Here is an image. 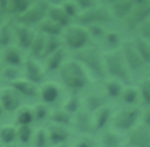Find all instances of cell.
<instances>
[{"label": "cell", "mask_w": 150, "mask_h": 147, "mask_svg": "<svg viewBox=\"0 0 150 147\" xmlns=\"http://www.w3.org/2000/svg\"><path fill=\"white\" fill-rule=\"evenodd\" d=\"M59 76L62 84L73 91V93L87 89L90 82V76L87 70L74 58H68L59 70Z\"/></svg>", "instance_id": "1"}, {"label": "cell", "mask_w": 150, "mask_h": 147, "mask_svg": "<svg viewBox=\"0 0 150 147\" xmlns=\"http://www.w3.org/2000/svg\"><path fill=\"white\" fill-rule=\"evenodd\" d=\"M74 60H76L94 78L105 79V68H104V56L95 47H86L84 49L74 52Z\"/></svg>", "instance_id": "2"}, {"label": "cell", "mask_w": 150, "mask_h": 147, "mask_svg": "<svg viewBox=\"0 0 150 147\" xmlns=\"http://www.w3.org/2000/svg\"><path fill=\"white\" fill-rule=\"evenodd\" d=\"M104 68L107 76L109 75L110 78L117 79L124 84L131 83L130 70L127 65L121 49L111 50L107 55H104Z\"/></svg>", "instance_id": "3"}, {"label": "cell", "mask_w": 150, "mask_h": 147, "mask_svg": "<svg viewBox=\"0 0 150 147\" xmlns=\"http://www.w3.org/2000/svg\"><path fill=\"white\" fill-rule=\"evenodd\" d=\"M114 21L115 18L112 16L109 7L101 4H96L94 7L80 12L77 18L75 19V23L86 28L90 26H105L112 23Z\"/></svg>", "instance_id": "4"}, {"label": "cell", "mask_w": 150, "mask_h": 147, "mask_svg": "<svg viewBox=\"0 0 150 147\" xmlns=\"http://www.w3.org/2000/svg\"><path fill=\"white\" fill-rule=\"evenodd\" d=\"M61 40L63 47L67 50H73L74 52L84 49L91 41L87 28L77 23H71L70 26L64 28L61 35Z\"/></svg>", "instance_id": "5"}, {"label": "cell", "mask_w": 150, "mask_h": 147, "mask_svg": "<svg viewBox=\"0 0 150 147\" xmlns=\"http://www.w3.org/2000/svg\"><path fill=\"white\" fill-rule=\"evenodd\" d=\"M48 6H49V2L47 1H32L27 10L20 16H18L14 20V22L30 27V28H33L34 26H39L47 18Z\"/></svg>", "instance_id": "6"}, {"label": "cell", "mask_w": 150, "mask_h": 147, "mask_svg": "<svg viewBox=\"0 0 150 147\" xmlns=\"http://www.w3.org/2000/svg\"><path fill=\"white\" fill-rule=\"evenodd\" d=\"M139 114H141V110L135 106H130L118 111L115 116H112V119H111L115 131L129 132L135 127L139 118Z\"/></svg>", "instance_id": "7"}, {"label": "cell", "mask_w": 150, "mask_h": 147, "mask_svg": "<svg viewBox=\"0 0 150 147\" xmlns=\"http://www.w3.org/2000/svg\"><path fill=\"white\" fill-rule=\"evenodd\" d=\"M45 76L46 71L42 64L40 62L30 56L25 58L23 65H22V77L27 79L28 82L33 83L36 86H40L45 83Z\"/></svg>", "instance_id": "8"}, {"label": "cell", "mask_w": 150, "mask_h": 147, "mask_svg": "<svg viewBox=\"0 0 150 147\" xmlns=\"http://www.w3.org/2000/svg\"><path fill=\"white\" fill-rule=\"evenodd\" d=\"M150 16V1H135V6L130 15L124 20L129 29H136L144 24Z\"/></svg>", "instance_id": "9"}, {"label": "cell", "mask_w": 150, "mask_h": 147, "mask_svg": "<svg viewBox=\"0 0 150 147\" xmlns=\"http://www.w3.org/2000/svg\"><path fill=\"white\" fill-rule=\"evenodd\" d=\"M121 51H122V55L127 62V65H128L130 72L138 71L145 66V63L142 60V57L139 56L134 41H123L122 46H121Z\"/></svg>", "instance_id": "10"}, {"label": "cell", "mask_w": 150, "mask_h": 147, "mask_svg": "<svg viewBox=\"0 0 150 147\" xmlns=\"http://www.w3.org/2000/svg\"><path fill=\"white\" fill-rule=\"evenodd\" d=\"M12 22H13V36H14L15 46L19 47L22 51L23 50L28 51V49L36 35V32L30 27L16 23L14 21H12Z\"/></svg>", "instance_id": "11"}, {"label": "cell", "mask_w": 150, "mask_h": 147, "mask_svg": "<svg viewBox=\"0 0 150 147\" xmlns=\"http://www.w3.org/2000/svg\"><path fill=\"white\" fill-rule=\"evenodd\" d=\"M0 106L4 111L16 112L22 106L20 94L9 85L0 88Z\"/></svg>", "instance_id": "12"}, {"label": "cell", "mask_w": 150, "mask_h": 147, "mask_svg": "<svg viewBox=\"0 0 150 147\" xmlns=\"http://www.w3.org/2000/svg\"><path fill=\"white\" fill-rule=\"evenodd\" d=\"M107 100H108V97L105 96V93L103 91H101V92L89 91L81 98L82 108L93 114L97 110L107 106Z\"/></svg>", "instance_id": "13"}, {"label": "cell", "mask_w": 150, "mask_h": 147, "mask_svg": "<svg viewBox=\"0 0 150 147\" xmlns=\"http://www.w3.org/2000/svg\"><path fill=\"white\" fill-rule=\"evenodd\" d=\"M127 144L129 147H150V130L144 125L134 127L128 132Z\"/></svg>", "instance_id": "14"}, {"label": "cell", "mask_w": 150, "mask_h": 147, "mask_svg": "<svg viewBox=\"0 0 150 147\" xmlns=\"http://www.w3.org/2000/svg\"><path fill=\"white\" fill-rule=\"evenodd\" d=\"M71 128L76 130L82 135L89 136L93 132H95L94 131V125H93V116H91V113H89L86 110L81 108L73 117Z\"/></svg>", "instance_id": "15"}, {"label": "cell", "mask_w": 150, "mask_h": 147, "mask_svg": "<svg viewBox=\"0 0 150 147\" xmlns=\"http://www.w3.org/2000/svg\"><path fill=\"white\" fill-rule=\"evenodd\" d=\"M22 50L16 47L15 44H12L7 48L1 49V62L2 65H8V66H15V68H21L25 62Z\"/></svg>", "instance_id": "16"}, {"label": "cell", "mask_w": 150, "mask_h": 147, "mask_svg": "<svg viewBox=\"0 0 150 147\" xmlns=\"http://www.w3.org/2000/svg\"><path fill=\"white\" fill-rule=\"evenodd\" d=\"M61 96V89L59 84L54 82H45L39 86V97L41 103L46 105H53L59 100Z\"/></svg>", "instance_id": "17"}, {"label": "cell", "mask_w": 150, "mask_h": 147, "mask_svg": "<svg viewBox=\"0 0 150 147\" xmlns=\"http://www.w3.org/2000/svg\"><path fill=\"white\" fill-rule=\"evenodd\" d=\"M47 133H48L49 144L53 146L66 145L71 134L69 127H64V126H60L50 123L47 127Z\"/></svg>", "instance_id": "18"}, {"label": "cell", "mask_w": 150, "mask_h": 147, "mask_svg": "<svg viewBox=\"0 0 150 147\" xmlns=\"http://www.w3.org/2000/svg\"><path fill=\"white\" fill-rule=\"evenodd\" d=\"M47 18L50 19L52 21L56 22L60 24L63 29L70 26L74 21L66 14L64 9L61 6V2H49L48 6V12H47Z\"/></svg>", "instance_id": "19"}, {"label": "cell", "mask_w": 150, "mask_h": 147, "mask_svg": "<svg viewBox=\"0 0 150 147\" xmlns=\"http://www.w3.org/2000/svg\"><path fill=\"white\" fill-rule=\"evenodd\" d=\"M67 60H68L67 58V49L64 47H62L61 49H59L57 51L53 52L52 55H49L48 57H46L43 60V68H45L46 74L59 71L60 68L63 65V63Z\"/></svg>", "instance_id": "20"}, {"label": "cell", "mask_w": 150, "mask_h": 147, "mask_svg": "<svg viewBox=\"0 0 150 147\" xmlns=\"http://www.w3.org/2000/svg\"><path fill=\"white\" fill-rule=\"evenodd\" d=\"M9 86L13 88L20 94V97L34 98V97H38L39 96V86H36L33 83L28 82L23 77H21L18 80L13 82L12 84H9Z\"/></svg>", "instance_id": "21"}, {"label": "cell", "mask_w": 150, "mask_h": 147, "mask_svg": "<svg viewBox=\"0 0 150 147\" xmlns=\"http://www.w3.org/2000/svg\"><path fill=\"white\" fill-rule=\"evenodd\" d=\"M134 6H135V1H125V0L112 1L109 5V9L115 19L125 20L132 12Z\"/></svg>", "instance_id": "22"}, {"label": "cell", "mask_w": 150, "mask_h": 147, "mask_svg": "<svg viewBox=\"0 0 150 147\" xmlns=\"http://www.w3.org/2000/svg\"><path fill=\"white\" fill-rule=\"evenodd\" d=\"M93 125H94V131L98 132V131H103L107 125L109 124V121L112 119V112H111V107L110 106H104L100 110H97L96 112H94L93 114Z\"/></svg>", "instance_id": "23"}, {"label": "cell", "mask_w": 150, "mask_h": 147, "mask_svg": "<svg viewBox=\"0 0 150 147\" xmlns=\"http://www.w3.org/2000/svg\"><path fill=\"white\" fill-rule=\"evenodd\" d=\"M38 32L46 35V36H54V37H61L63 33V28L57 24L56 22L52 21L50 19L46 18L39 26H38Z\"/></svg>", "instance_id": "24"}, {"label": "cell", "mask_w": 150, "mask_h": 147, "mask_svg": "<svg viewBox=\"0 0 150 147\" xmlns=\"http://www.w3.org/2000/svg\"><path fill=\"white\" fill-rule=\"evenodd\" d=\"M45 44H46V35L39 33L36 30V35L28 49L29 51V56L35 58V60H42L43 56V51H45Z\"/></svg>", "instance_id": "25"}, {"label": "cell", "mask_w": 150, "mask_h": 147, "mask_svg": "<svg viewBox=\"0 0 150 147\" xmlns=\"http://www.w3.org/2000/svg\"><path fill=\"white\" fill-rule=\"evenodd\" d=\"M49 121H50V124H55V125H60V126L70 128L73 125V116L67 113L64 110H62L60 107V108L50 111Z\"/></svg>", "instance_id": "26"}, {"label": "cell", "mask_w": 150, "mask_h": 147, "mask_svg": "<svg viewBox=\"0 0 150 147\" xmlns=\"http://www.w3.org/2000/svg\"><path fill=\"white\" fill-rule=\"evenodd\" d=\"M14 41L13 36V22L4 21L0 23V49L12 46Z\"/></svg>", "instance_id": "27"}, {"label": "cell", "mask_w": 150, "mask_h": 147, "mask_svg": "<svg viewBox=\"0 0 150 147\" xmlns=\"http://www.w3.org/2000/svg\"><path fill=\"white\" fill-rule=\"evenodd\" d=\"M15 124L16 126H30L35 120H34V114L32 106H21L16 112H15Z\"/></svg>", "instance_id": "28"}, {"label": "cell", "mask_w": 150, "mask_h": 147, "mask_svg": "<svg viewBox=\"0 0 150 147\" xmlns=\"http://www.w3.org/2000/svg\"><path fill=\"white\" fill-rule=\"evenodd\" d=\"M123 83H121L117 79L109 78L104 79V85H103V92L108 98H118L122 94L123 91Z\"/></svg>", "instance_id": "29"}, {"label": "cell", "mask_w": 150, "mask_h": 147, "mask_svg": "<svg viewBox=\"0 0 150 147\" xmlns=\"http://www.w3.org/2000/svg\"><path fill=\"white\" fill-rule=\"evenodd\" d=\"M61 108L64 110L67 113L71 114L73 117L82 108V102L81 98L76 94V93H70L62 103Z\"/></svg>", "instance_id": "30"}, {"label": "cell", "mask_w": 150, "mask_h": 147, "mask_svg": "<svg viewBox=\"0 0 150 147\" xmlns=\"http://www.w3.org/2000/svg\"><path fill=\"white\" fill-rule=\"evenodd\" d=\"M100 144L102 147H120L122 138L117 131H103L100 136Z\"/></svg>", "instance_id": "31"}, {"label": "cell", "mask_w": 150, "mask_h": 147, "mask_svg": "<svg viewBox=\"0 0 150 147\" xmlns=\"http://www.w3.org/2000/svg\"><path fill=\"white\" fill-rule=\"evenodd\" d=\"M16 140V127L13 125L0 126V145L1 147L15 144Z\"/></svg>", "instance_id": "32"}, {"label": "cell", "mask_w": 150, "mask_h": 147, "mask_svg": "<svg viewBox=\"0 0 150 147\" xmlns=\"http://www.w3.org/2000/svg\"><path fill=\"white\" fill-rule=\"evenodd\" d=\"M21 77H22L21 68L8 66V65H2L0 68V78L4 79L5 82H8L9 84H12L13 82L18 80Z\"/></svg>", "instance_id": "33"}, {"label": "cell", "mask_w": 150, "mask_h": 147, "mask_svg": "<svg viewBox=\"0 0 150 147\" xmlns=\"http://www.w3.org/2000/svg\"><path fill=\"white\" fill-rule=\"evenodd\" d=\"M134 43H135V47H136L139 56L144 61V63L150 64V41L142 36H138V37H136Z\"/></svg>", "instance_id": "34"}, {"label": "cell", "mask_w": 150, "mask_h": 147, "mask_svg": "<svg viewBox=\"0 0 150 147\" xmlns=\"http://www.w3.org/2000/svg\"><path fill=\"white\" fill-rule=\"evenodd\" d=\"M122 40H121V35L115 32V30H108L105 32L104 36H103V40H102V43L111 50H117L121 46H122Z\"/></svg>", "instance_id": "35"}, {"label": "cell", "mask_w": 150, "mask_h": 147, "mask_svg": "<svg viewBox=\"0 0 150 147\" xmlns=\"http://www.w3.org/2000/svg\"><path fill=\"white\" fill-rule=\"evenodd\" d=\"M32 144H33V147H48L50 144H49V139H48L47 128L39 127L36 131H34L33 138H32Z\"/></svg>", "instance_id": "36"}, {"label": "cell", "mask_w": 150, "mask_h": 147, "mask_svg": "<svg viewBox=\"0 0 150 147\" xmlns=\"http://www.w3.org/2000/svg\"><path fill=\"white\" fill-rule=\"evenodd\" d=\"M33 110V114H34V120L39 121V123H43L46 120H49V116H50V110L49 106L43 104V103H38L34 106H32Z\"/></svg>", "instance_id": "37"}, {"label": "cell", "mask_w": 150, "mask_h": 147, "mask_svg": "<svg viewBox=\"0 0 150 147\" xmlns=\"http://www.w3.org/2000/svg\"><path fill=\"white\" fill-rule=\"evenodd\" d=\"M34 131L30 126H16V140L21 145H26L28 142H32Z\"/></svg>", "instance_id": "38"}, {"label": "cell", "mask_w": 150, "mask_h": 147, "mask_svg": "<svg viewBox=\"0 0 150 147\" xmlns=\"http://www.w3.org/2000/svg\"><path fill=\"white\" fill-rule=\"evenodd\" d=\"M138 96H139L138 90H136L135 88L128 86V88L123 89L122 94H121V99H122L123 103L127 104V105H134V104L137 102Z\"/></svg>", "instance_id": "39"}, {"label": "cell", "mask_w": 150, "mask_h": 147, "mask_svg": "<svg viewBox=\"0 0 150 147\" xmlns=\"http://www.w3.org/2000/svg\"><path fill=\"white\" fill-rule=\"evenodd\" d=\"M61 6H62V8L64 9L66 14H67L73 21H75V19H76L77 15L80 14V9H79V7H77L76 1H62V2H61Z\"/></svg>", "instance_id": "40"}, {"label": "cell", "mask_w": 150, "mask_h": 147, "mask_svg": "<svg viewBox=\"0 0 150 147\" xmlns=\"http://www.w3.org/2000/svg\"><path fill=\"white\" fill-rule=\"evenodd\" d=\"M138 92H139V96L142 97V100L145 104L150 105V78H146L141 82Z\"/></svg>", "instance_id": "41"}, {"label": "cell", "mask_w": 150, "mask_h": 147, "mask_svg": "<svg viewBox=\"0 0 150 147\" xmlns=\"http://www.w3.org/2000/svg\"><path fill=\"white\" fill-rule=\"evenodd\" d=\"M95 144L94 141L89 138V136H86V135H82L75 144H74V147H94Z\"/></svg>", "instance_id": "42"}, {"label": "cell", "mask_w": 150, "mask_h": 147, "mask_svg": "<svg viewBox=\"0 0 150 147\" xmlns=\"http://www.w3.org/2000/svg\"><path fill=\"white\" fill-rule=\"evenodd\" d=\"M76 4H77V7H79L80 12H83V10H87V9L94 7L97 2L90 1V0H79V1H76Z\"/></svg>", "instance_id": "43"}, {"label": "cell", "mask_w": 150, "mask_h": 147, "mask_svg": "<svg viewBox=\"0 0 150 147\" xmlns=\"http://www.w3.org/2000/svg\"><path fill=\"white\" fill-rule=\"evenodd\" d=\"M144 126H146L150 130V108L144 114Z\"/></svg>", "instance_id": "44"}, {"label": "cell", "mask_w": 150, "mask_h": 147, "mask_svg": "<svg viewBox=\"0 0 150 147\" xmlns=\"http://www.w3.org/2000/svg\"><path fill=\"white\" fill-rule=\"evenodd\" d=\"M5 16H6V12H5V9H4L2 5H1V1H0V23L4 22V21H6V20H4Z\"/></svg>", "instance_id": "45"}, {"label": "cell", "mask_w": 150, "mask_h": 147, "mask_svg": "<svg viewBox=\"0 0 150 147\" xmlns=\"http://www.w3.org/2000/svg\"><path fill=\"white\" fill-rule=\"evenodd\" d=\"M4 147H21L20 145L18 144H12V145H8V146H4Z\"/></svg>", "instance_id": "46"}, {"label": "cell", "mask_w": 150, "mask_h": 147, "mask_svg": "<svg viewBox=\"0 0 150 147\" xmlns=\"http://www.w3.org/2000/svg\"><path fill=\"white\" fill-rule=\"evenodd\" d=\"M2 66V62H1V49H0V68Z\"/></svg>", "instance_id": "47"}, {"label": "cell", "mask_w": 150, "mask_h": 147, "mask_svg": "<svg viewBox=\"0 0 150 147\" xmlns=\"http://www.w3.org/2000/svg\"><path fill=\"white\" fill-rule=\"evenodd\" d=\"M54 147H69V146H67V145H60V146H54Z\"/></svg>", "instance_id": "48"}, {"label": "cell", "mask_w": 150, "mask_h": 147, "mask_svg": "<svg viewBox=\"0 0 150 147\" xmlns=\"http://www.w3.org/2000/svg\"><path fill=\"white\" fill-rule=\"evenodd\" d=\"M2 113H4V110H2V108H1V106H0V117L2 116Z\"/></svg>", "instance_id": "49"}, {"label": "cell", "mask_w": 150, "mask_h": 147, "mask_svg": "<svg viewBox=\"0 0 150 147\" xmlns=\"http://www.w3.org/2000/svg\"><path fill=\"white\" fill-rule=\"evenodd\" d=\"M149 74H150V70H149Z\"/></svg>", "instance_id": "50"}, {"label": "cell", "mask_w": 150, "mask_h": 147, "mask_svg": "<svg viewBox=\"0 0 150 147\" xmlns=\"http://www.w3.org/2000/svg\"><path fill=\"white\" fill-rule=\"evenodd\" d=\"M0 147H1V145H0Z\"/></svg>", "instance_id": "51"}]
</instances>
